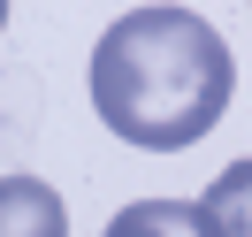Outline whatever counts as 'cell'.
<instances>
[{
    "label": "cell",
    "mask_w": 252,
    "mask_h": 237,
    "mask_svg": "<svg viewBox=\"0 0 252 237\" xmlns=\"http://www.w3.org/2000/svg\"><path fill=\"white\" fill-rule=\"evenodd\" d=\"M237 92V62L221 31L199 8H130L99 31L92 46V107L115 138L145 153H184L221 123Z\"/></svg>",
    "instance_id": "cell-1"
},
{
    "label": "cell",
    "mask_w": 252,
    "mask_h": 237,
    "mask_svg": "<svg viewBox=\"0 0 252 237\" xmlns=\"http://www.w3.org/2000/svg\"><path fill=\"white\" fill-rule=\"evenodd\" d=\"M0 237H69V206L38 176H8L0 184Z\"/></svg>",
    "instance_id": "cell-2"
},
{
    "label": "cell",
    "mask_w": 252,
    "mask_h": 237,
    "mask_svg": "<svg viewBox=\"0 0 252 237\" xmlns=\"http://www.w3.org/2000/svg\"><path fill=\"white\" fill-rule=\"evenodd\" d=\"M107 237H214L199 199H130L107 222Z\"/></svg>",
    "instance_id": "cell-3"
},
{
    "label": "cell",
    "mask_w": 252,
    "mask_h": 237,
    "mask_svg": "<svg viewBox=\"0 0 252 237\" xmlns=\"http://www.w3.org/2000/svg\"><path fill=\"white\" fill-rule=\"evenodd\" d=\"M199 206H206V222H214V237H252V161H229V169L199 191Z\"/></svg>",
    "instance_id": "cell-4"
},
{
    "label": "cell",
    "mask_w": 252,
    "mask_h": 237,
    "mask_svg": "<svg viewBox=\"0 0 252 237\" xmlns=\"http://www.w3.org/2000/svg\"><path fill=\"white\" fill-rule=\"evenodd\" d=\"M0 31H8V0H0Z\"/></svg>",
    "instance_id": "cell-5"
}]
</instances>
